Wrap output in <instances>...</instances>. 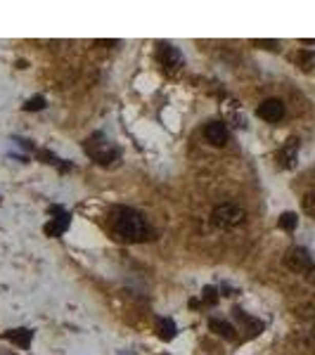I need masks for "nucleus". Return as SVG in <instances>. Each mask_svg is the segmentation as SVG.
Returning a JSON list of instances; mask_svg holds the SVG:
<instances>
[{
	"instance_id": "20",
	"label": "nucleus",
	"mask_w": 315,
	"mask_h": 355,
	"mask_svg": "<svg viewBox=\"0 0 315 355\" xmlns=\"http://www.w3.org/2000/svg\"><path fill=\"white\" fill-rule=\"evenodd\" d=\"M256 45H263L266 50H280L278 41H256Z\"/></svg>"
},
{
	"instance_id": "16",
	"label": "nucleus",
	"mask_w": 315,
	"mask_h": 355,
	"mask_svg": "<svg viewBox=\"0 0 315 355\" xmlns=\"http://www.w3.org/2000/svg\"><path fill=\"white\" fill-rule=\"evenodd\" d=\"M36 156L41 161H43V164H52V166H60V159H57L55 154L52 152H48V149H38L36 152Z\"/></svg>"
},
{
	"instance_id": "12",
	"label": "nucleus",
	"mask_w": 315,
	"mask_h": 355,
	"mask_svg": "<svg viewBox=\"0 0 315 355\" xmlns=\"http://www.w3.org/2000/svg\"><path fill=\"white\" fill-rule=\"evenodd\" d=\"M209 327L213 331H216L218 337H223L225 339V341H237V329L232 325H230V322H225V320H209Z\"/></svg>"
},
{
	"instance_id": "18",
	"label": "nucleus",
	"mask_w": 315,
	"mask_h": 355,
	"mask_svg": "<svg viewBox=\"0 0 315 355\" xmlns=\"http://www.w3.org/2000/svg\"><path fill=\"white\" fill-rule=\"evenodd\" d=\"M301 62H303V69H306V71H310V67H313V52H310V50L301 52Z\"/></svg>"
},
{
	"instance_id": "1",
	"label": "nucleus",
	"mask_w": 315,
	"mask_h": 355,
	"mask_svg": "<svg viewBox=\"0 0 315 355\" xmlns=\"http://www.w3.org/2000/svg\"><path fill=\"white\" fill-rule=\"evenodd\" d=\"M111 225H114V232H116L121 239H126V242H145V239H149V234H152L147 221H145V215L137 213L135 208H128V206H121L114 211Z\"/></svg>"
},
{
	"instance_id": "14",
	"label": "nucleus",
	"mask_w": 315,
	"mask_h": 355,
	"mask_svg": "<svg viewBox=\"0 0 315 355\" xmlns=\"http://www.w3.org/2000/svg\"><path fill=\"white\" fill-rule=\"evenodd\" d=\"M278 225L282 227V230H287V232H294L299 225V215L291 213V211H284V213L278 218Z\"/></svg>"
},
{
	"instance_id": "4",
	"label": "nucleus",
	"mask_w": 315,
	"mask_h": 355,
	"mask_svg": "<svg viewBox=\"0 0 315 355\" xmlns=\"http://www.w3.org/2000/svg\"><path fill=\"white\" fill-rule=\"evenodd\" d=\"M156 60H159V64L164 69H168V71H175V69L183 64V55L178 52V48L171 43H159L156 45Z\"/></svg>"
},
{
	"instance_id": "5",
	"label": "nucleus",
	"mask_w": 315,
	"mask_h": 355,
	"mask_svg": "<svg viewBox=\"0 0 315 355\" xmlns=\"http://www.w3.org/2000/svg\"><path fill=\"white\" fill-rule=\"evenodd\" d=\"M256 114H259V119H263V121H268V123H278L284 119V102L278 97H270V100L259 104Z\"/></svg>"
},
{
	"instance_id": "17",
	"label": "nucleus",
	"mask_w": 315,
	"mask_h": 355,
	"mask_svg": "<svg viewBox=\"0 0 315 355\" xmlns=\"http://www.w3.org/2000/svg\"><path fill=\"white\" fill-rule=\"evenodd\" d=\"M202 301H204V303H209V306H213V303L218 301L216 289H213V287H204V291H202Z\"/></svg>"
},
{
	"instance_id": "8",
	"label": "nucleus",
	"mask_w": 315,
	"mask_h": 355,
	"mask_svg": "<svg viewBox=\"0 0 315 355\" xmlns=\"http://www.w3.org/2000/svg\"><path fill=\"white\" fill-rule=\"evenodd\" d=\"M204 135H206V140H209L211 145H216V147H223V145L228 142V137H230L228 126H225L223 121H211L204 128Z\"/></svg>"
},
{
	"instance_id": "9",
	"label": "nucleus",
	"mask_w": 315,
	"mask_h": 355,
	"mask_svg": "<svg viewBox=\"0 0 315 355\" xmlns=\"http://www.w3.org/2000/svg\"><path fill=\"white\" fill-rule=\"evenodd\" d=\"M297 154H299V140L297 137H291V140H287V145L278 152L275 159L280 161L282 168H294V164H297Z\"/></svg>"
},
{
	"instance_id": "7",
	"label": "nucleus",
	"mask_w": 315,
	"mask_h": 355,
	"mask_svg": "<svg viewBox=\"0 0 315 355\" xmlns=\"http://www.w3.org/2000/svg\"><path fill=\"white\" fill-rule=\"evenodd\" d=\"M287 265H289L291 270H297V272H310V270H313V256H310L308 249L297 246V249H291L289 256H287Z\"/></svg>"
},
{
	"instance_id": "10",
	"label": "nucleus",
	"mask_w": 315,
	"mask_h": 355,
	"mask_svg": "<svg viewBox=\"0 0 315 355\" xmlns=\"http://www.w3.org/2000/svg\"><path fill=\"white\" fill-rule=\"evenodd\" d=\"M232 315H235L237 322H242V325L247 327L249 337H256V334H261V331H263V322H261V320H256V318H251V315H247V312L242 310V308H235V310H232Z\"/></svg>"
},
{
	"instance_id": "19",
	"label": "nucleus",
	"mask_w": 315,
	"mask_h": 355,
	"mask_svg": "<svg viewBox=\"0 0 315 355\" xmlns=\"http://www.w3.org/2000/svg\"><path fill=\"white\" fill-rule=\"evenodd\" d=\"M303 208H306V213H308V215L315 213V208H313V194H306V196H303Z\"/></svg>"
},
{
	"instance_id": "13",
	"label": "nucleus",
	"mask_w": 315,
	"mask_h": 355,
	"mask_svg": "<svg viewBox=\"0 0 315 355\" xmlns=\"http://www.w3.org/2000/svg\"><path fill=\"white\" fill-rule=\"evenodd\" d=\"M175 334H178V327L173 325V320L164 318V320L156 322V337L159 339H164V341H173Z\"/></svg>"
},
{
	"instance_id": "15",
	"label": "nucleus",
	"mask_w": 315,
	"mask_h": 355,
	"mask_svg": "<svg viewBox=\"0 0 315 355\" xmlns=\"http://www.w3.org/2000/svg\"><path fill=\"white\" fill-rule=\"evenodd\" d=\"M41 109H45V97L43 95H36V97H31L24 104V111H41Z\"/></svg>"
},
{
	"instance_id": "11",
	"label": "nucleus",
	"mask_w": 315,
	"mask_h": 355,
	"mask_svg": "<svg viewBox=\"0 0 315 355\" xmlns=\"http://www.w3.org/2000/svg\"><path fill=\"white\" fill-rule=\"evenodd\" d=\"M3 339H5V341L17 343L19 348H29V346H31V339H33V331L31 329H24V327H19V329L5 331V334H3Z\"/></svg>"
},
{
	"instance_id": "6",
	"label": "nucleus",
	"mask_w": 315,
	"mask_h": 355,
	"mask_svg": "<svg viewBox=\"0 0 315 355\" xmlns=\"http://www.w3.org/2000/svg\"><path fill=\"white\" fill-rule=\"evenodd\" d=\"M50 213L55 215V218H50V223L45 225V234H50V237H60V234L69 227V223H71V213L64 211L62 206H52L50 208Z\"/></svg>"
},
{
	"instance_id": "3",
	"label": "nucleus",
	"mask_w": 315,
	"mask_h": 355,
	"mask_svg": "<svg viewBox=\"0 0 315 355\" xmlns=\"http://www.w3.org/2000/svg\"><path fill=\"white\" fill-rule=\"evenodd\" d=\"M244 208L237 206V204H221V206L213 208L211 213V223L216 227H235L240 223H244Z\"/></svg>"
},
{
	"instance_id": "2",
	"label": "nucleus",
	"mask_w": 315,
	"mask_h": 355,
	"mask_svg": "<svg viewBox=\"0 0 315 355\" xmlns=\"http://www.w3.org/2000/svg\"><path fill=\"white\" fill-rule=\"evenodd\" d=\"M83 147H86V152L90 154L100 166H111L114 161H119V149L114 147L102 133H95L90 140H86Z\"/></svg>"
}]
</instances>
